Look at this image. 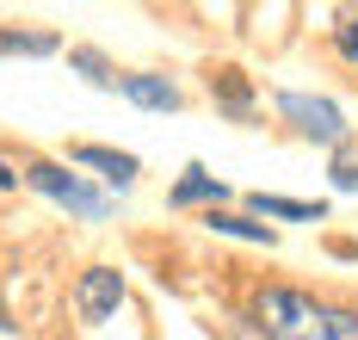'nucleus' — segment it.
<instances>
[{
  "label": "nucleus",
  "mask_w": 358,
  "mask_h": 340,
  "mask_svg": "<svg viewBox=\"0 0 358 340\" xmlns=\"http://www.w3.org/2000/svg\"><path fill=\"white\" fill-rule=\"evenodd\" d=\"M117 303H124V272L117 266H87L80 278H74V309H80V322H111L117 316Z\"/></svg>",
  "instance_id": "obj_4"
},
{
  "label": "nucleus",
  "mask_w": 358,
  "mask_h": 340,
  "mask_svg": "<svg viewBox=\"0 0 358 340\" xmlns=\"http://www.w3.org/2000/svg\"><path fill=\"white\" fill-rule=\"evenodd\" d=\"M334 186H340V192H358V155H340V161H334Z\"/></svg>",
  "instance_id": "obj_13"
},
{
  "label": "nucleus",
  "mask_w": 358,
  "mask_h": 340,
  "mask_svg": "<svg viewBox=\"0 0 358 340\" xmlns=\"http://www.w3.org/2000/svg\"><path fill=\"white\" fill-rule=\"evenodd\" d=\"M117 93L136 99L143 112H179V87L167 75H117Z\"/></svg>",
  "instance_id": "obj_5"
},
{
  "label": "nucleus",
  "mask_w": 358,
  "mask_h": 340,
  "mask_svg": "<svg viewBox=\"0 0 358 340\" xmlns=\"http://www.w3.org/2000/svg\"><path fill=\"white\" fill-rule=\"evenodd\" d=\"M210 229H216V235H235V241H259V248L278 241L266 223H248V217H235V211H210Z\"/></svg>",
  "instance_id": "obj_11"
},
{
  "label": "nucleus",
  "mask_w": 358,
  "mask_h": 340,
  "mask_svg": "<svg viewBox=\"0 0 358 340\" xmlns=\"http://www.w3.org/2000/svg\"><path fill=\"white\" fill-rule=\"evenodd\" d=\"M210 99H216L229 118H248V112H253V87H248L241 69H216V75H210Z\"/></svg>",
  "instance_id": "obj_7"
},
{
  "label": "nucleus",
  "mask_w": 358,
  "mask_h": 340,
  "mask_svg": "<svg viewBox=\"0 0 358 340\" xmlns=\"http://www.w3.org/2000/svg\"><path fill=\"white\" fill-rule=\"evenodd\" d=\"M69 62H74V69H80L87 80H93V87H117V69H111V62L99 56V50H74Z\"/></svg>",
  "instance_id": "obj_12"
},
{
  "label": "nucleus",
  "mask_w": 358,
  "mask_h": 340,
  "mask_svg": "<svg viewBox=\"0 0 358 340\" xmlns=\"http://www.w3.org/2000/svg\"><path fill=\"white\" fill-rule=\"evenodd\" d=\"M13 186H19V173H13V167L0 161V192H13Z\"/></svg>",
  "instance_id": "obj_15"
},
{
  "label": "nucleus",
  "mask_w": 358,
  "mask_h": 340,
  "mask_svg": "<svg viewBox=\"0 0 358 340\" xmlns=\"http://www.w3.org/2000/svg\"><path fill=\"white\" fill-rule=\"evenodd\" d=\"M253 322L266 340H358V316L296 285H266L253 297Z\"/></svg>",
  "instance_id": "obj_1"
},
{
  "label": "nucleus",
  "mask_w": 358,
  "mask_h": 340,
  "mask_svg": "<svg viewBox=\"0 0 358 340\" xmlns=\"http://www.w3.org/2000/svg\"><path fill=\"white\" fill-rule=\"evenodd\" d=\"M31 192H43L50 204H62V211H74V217H87V223H106V192H93L80 173H69V167H56V161H31L25 173H19Z\"/></svg>",
  "instance_id": "obj_2"
},
{
  "label": "nucleus",
  "mask_w": 358,
  "mask_h": 340,
  "mask_svg": "<svg viewBox=\"0 0 358 340\" xmlns=\"http://www.w3.org/2000/svg\"><path fill=\"white\" fill-rule=\"evenodd\" d=\"M222 198H229V186L210 167H185V180L173 186V204H222Z\"/></svg>",
  "instance_id": "obj_8"
},
{
  "label": "nucleus",
  "mask_w": 358,
  "mask_h": 340,
  "mask_svg": "<svg viewBox=\"0 0 358 340\" xmlns=\"http://www.w3.org/2000/svg\"><path fill=\"white\" fill-rule=\"evenodd\" d=\"M340 56L358 62V13H346V25H340Z\"/></svg>",
  "instance_id": "obj_14"
},
{
  "label": "nucleus",
  "mask_w": 358,
  "mask_h": 340,
  "mask_svg": "<svg viewBox=\"0 0 358 340\" xmlns=\"http://www.w3.org/2000/svg\"><path fill=\"white\" fill-rule=\"evenodd\" d=\"M253 211L259 217H285V223H322L327 217L322 204H309V198H266V192H253Z\"/></svg>",
  "instance_id": "obj_9"
},
{
  "label": "nucleus",
  "mask_w": 358,
  "mask_h": 340,
  "mask_svg": "<svg viewBox=\"0 0 358 340\" xmlns=\"http://www.w3.org/2000/svg\"><path fill=\"white\" fill-rule=\"evenodd\" d=\"M56 31H0V56H56Z\"/></svg>",
  "instance_id": "obj_10"
},
{
  "label": "nucleus",
  "mask_w": 358,
  "mask_h": 340,
  "mask_svg": "<svg viewBox=\"0 0 358 340\" xmlns=\"http://www.w3.org/2000/svg\"><path fill=\"white\" fill-rule=\"evenodd\" d=\"M278 112L309 136V143H346V118L334 99H315V93H278Z\"/></svg>",
  "instance_id": "obj_3"
},
{
  "label": "nucleus",
  "mask_w": 358,
  "mask_h": 340,
  "mask_svg": "<svg viewBox=\"0 0 358 340\" xmlns=\"http://www.w3.org/2000/svg\"><path fill=\"white\" fill-rule=\"evenodd\" d=\"M74 161H80V167H99V173H106L117 192H130V186H136V173H143V167H136V155L99 149V143H80V149H74Z\"/></svg>",
  "instance_id": "obj_6"
}]
</instances>
